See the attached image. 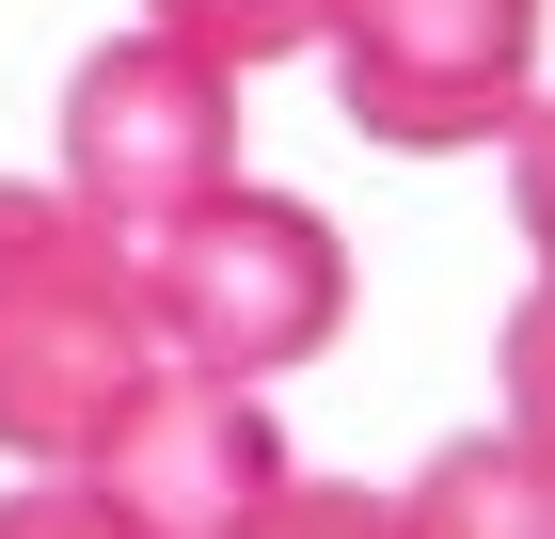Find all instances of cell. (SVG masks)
Segmentation results:
<instances>
[{"label": "cell", "instance_id": "cell-1", "mask_svg": "<svg viewBox=\"0 0 555 539\" xmlns=\"http://www.w3.org/2000/svg\"><path fill=\"white\" fill-rule=\"evenodd\" d=\"M159 365L175 349L143 318L128 239H95L64 191H0V460L64 476Z\"/></svg>", "mask_w": 555, "mask_h": 539}, {"label": "cell", "instance_id": "cell-2", "mask_svg": "<svg viewBox=\"0 0 555 539\" xmlns=\"http://www.w3.org/2000/svg\"><path fill=\"white\" fill-rule=\"evenodd\" d=\"M128 270H143L159 349H175V365H207V381L318 365L334 318H349V239L301 207V191H238V175H222L191 222H159Z\"/></svg>", "mask_w": 555, "mask_h": 539}, {"label": "cell", "instance_id": "cell-3", "mask_svg": "<svg viewBox=\"0 0 555 539\" xmlns=\"http://www.w3.org/2000/svg\"><path fill=\"white\" fill-rule=\"evenodd\" d=\"M238 175V64H207V48L175 33H112L64 80V207L95 222V239H159V222H191Z\"/></svg>", "mask_w": 555, "mask_h": 539}, {"label": "cell", "instance_id": "cell-4", "mask_svg": "<svg viewBox=\"0 0 555 539\" xmlns=\"http://www.w3.org/2000/svg\"><path fill=\"white\" fill-rule=\"evenodd\" d=\"M318 48L365 143L461 159V143H508L540 80V0H318Z\"/></svg>", "mask_w": 555, "mask_h": 539}, {"label": "cell", "instance_id": "cell-5", "mask_svg": "<svg viewBox=\"0 0 555 539\" xmlns=\"http://www.w3.org/2000/svg\"><path fill=\"white\" fill-rule=\"evenodd\" d=\"M64 476L112 508V539H238L270 492H286V428H270V397H255V381L159 365L128 413H112L80 460H64Z\"/></svg>", "mask_w": 555, "mask_h": 539}, {"label": "cell", "instance_id": "cell-6", "mask_svg": "<svg viewBox=\"0 0 555 539\" xmlns=\"http://www.w3.org/2000/svg\"><path fill=\"white\" fill-rule=\"evenodd\" d=\"M397 539H555V460L508 445V428H461L397 492Z\"/></svg>", "mask_w": 555, "mask_h": 539}, {"label": "cell", "instance_id": "cell-7", "mask_svg": "<svg viewBox=\"0 0 555 539\" xmlns=\"http://www.w3.org/2000/svg\"><path fill=\"white\" fill-rule=\"evenodd\" d=\"M143 33H175V48H207V64H286V48H318V0H143Z\"/></svg>", "mask_w": 555, "mask_h": 539}, {"label": "cell", "instance_id": "cell-8", "mask_svg": "<svg viewBox=\"0 0 555 539\" xmlns=\"http://www.w3.org/2000/svg\"><path fill=\"white\" fill-rule=\"evenodd\" d=\"M492 365H508V445L555 460V270L508 301V333H492Z\"/></svg>", "mask_w": 555, "mask_h": 539}, {"label": "cell", "instance_id": "cell-9", "mask_svg": "<svg viewBox=\"0 0 555 539\" xmlns=\"http://www.w3.org/2000/svg\"><path fill=\"white\" fill-rule=\"evenodd\" d=\"M238 539H397V492H334V476H301V460H286V492H270Z\"/></svg>", "mask_w": 555, "mask_h": 539}, {"label": "cell", "instance_id": "cell-10", "mask_svg": "<svg viewBox=\"0 0 555 539\" xmlns=\"http://www.w3.org/2000/svg\"><path fill=\"white\" fill-rule=\"evenodd\" d=\"M508 207H524V254L555 270V95L508 112Z\"/></svg>", "mask_w": 555, "mask_h": 539}, {"label": "cell", "instance_id": "cell-11", "mask_svg": "<svg viewBox=\"0 0 555 539\" xmlns=\"http://www.w3.org/2000/svg\"><path fill=\"white\" fill-rule=\"evenodd\" d=\"M0 539H112V508L80 476H33V492H0Z\"/></svg>", "mask_w": 555, "mask_h": 539}]
</instances>
